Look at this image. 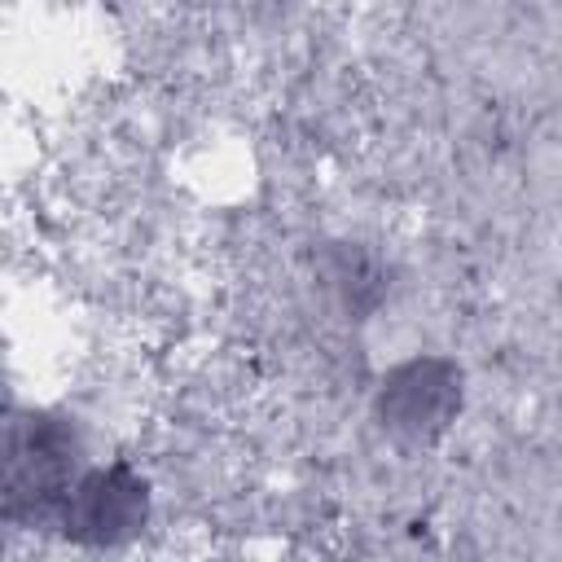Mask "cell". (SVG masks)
Wrapping results in <instances>:
<instances>
[{"label": "cell", "instance_id": "2", "mask_svg": "<svg viewBox=\"0 0 562 562\" xmlns=\"http://www.w3.org/2000/svg\"><path fill=\"white\" fill-rule=\"evenodd\" d=\"M470 378L448 351H408L391 360L369 391L373 426L400 448H435L465 413Z\"/></svg>", "mask_w": 562, "mask_h": 562}, {"label": "cell", "instance_id": "4", "mask_svg": "<svg viewBox=\"0 0 562 562\" xmlns=\"http://www.w3.org/2000/svg\"><path fill=\"white\" fill-rule=\"evenodd\" d=\"M316 281L342 321H373L395 294V263L364 237H329L312 255Z\"/></svg>", "mask_w": 562, "mask_h": 562}, {"label": "cell", "instance_id": "3", "mask_svg": "<svg viewBox=\"0 0 562 562\" xmlns=\"http://www.w3.org/2000/svg\"><path fill=\"white\" fill-rule=\"evenodd\" d=\"M154 522V483L132 457H97L57 509L53 536L79 553L114 558Z\"/></svg>", "mask_w": 562, "mask_h": 562}, {"label": "cell", "instance_id": "1", "mask_svg": "<svg viewBox=\"0 0 562 562\" xmlns=\"http://www.w3.org/2000/svg\"><path fill=\"white\" fill-rule=\"evenodd\" d=\"M92 439L66 404H9L4 417V522L13 531H48L61 501L92 465Z\"/></svg>", "mask_w": 562, "mask_h": 562}]
</instances>
